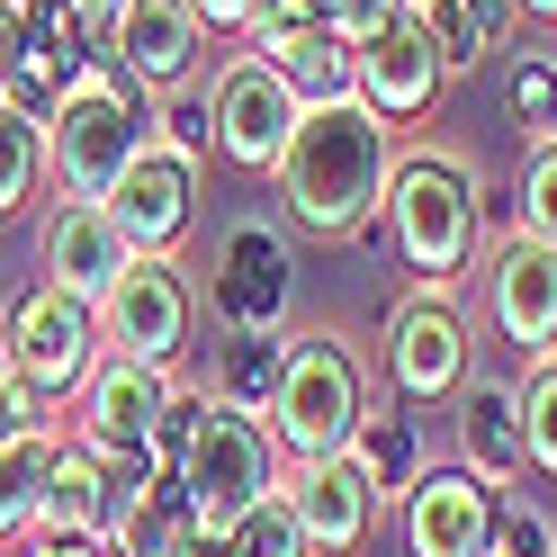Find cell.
I'll list each match as a JSON object with an SVG mask.
<instances>
[{"mask_svg": "<svg viewBox=\"0 0 557 557\" xmlns=\"http://www.w3.org/2000/svg\"><path fill=\"white\" fill-rule=\"evenodd\" d=\"M63 10H73V18L90 27V37H109V27H117V10H126V0H63Z\"/></svg>", "mask_w": 557, "mask_h": 557, "instance_id": "38", "label": "cell"}, {"mask_svg": "<svg viewBox=\"0 0 557 557\" xmlns=\"http://www.w3.org/2000/svg\"><path fill=\"white\" fill-rule=\"evenodd\" d=\"M495 485L468 468H423L413 495L396 504V540L405 557H495Z\"/></svg>", "mask_w": 557, "mask_h": 557, "instance_id": "13", "label": "cell"}, {"mask_svg": "<svg viewBox=\"0 0 557 557\" xmlns=\"http://www.w3.org/2000/svg\"><path fill=\"white\" fill-rule=\"evenodd\" d=\"M10 63H18V0H0V82H10Z\"/></svg>", "mask_w": 557, "mask_h": 557, "instance_id": "39", "label": "cell"}, {"mask_svg": "<svg viewBox=\"0 0 557 557\" xmlns=\"http://www.w3.org/2000/svg\"><path fill=\"white\" fill-rule=\"evenodd\" d=\"M278 369H288V342H278V333H234V342H225V369H216V387H207V396L261 413L270 387H278Z\"/></svg>", "mask_w": 557, "mask_h": 557, "instance_id": "25", "label": "cell"}, {"mask_svg": "<svg viewBox=\"0 0 557 557\" xmlns=\"http://www.w3.org/2000/svg\"><path fill=\"white\" fill-rule=\"evenodd\" d=\"M198 46H207V27H198L189 0H126L117 27L99 37V54L117 63V82L145 90L153 109L181 99V90H198Z\"/></svg>", "mask_w": 557, "mask_h": 557, "instance_id": "11", "label": "cell"}, {"mask_svg": "<svg viewBox=\"0 0 557 557\" xmlns=\"http://www.w3.org/2000/svg\"><path fill=\"white\" fill-rule=\"evenodd\" d=\"M0 360H10L37 396H82V377L109 360L99 342V306H82L73 288H18L10 297V324H0Z\"/></svg>", "mask_w": 557, "mask_h": 557, "instance_id": "6", "label": "cell"}, {"mask_svg": "<svg viewBox=\"0 0 557 557\" xmlns=\"http://www.w3.org/2000/svg\"><path fill=\"white\" fill-rule=\"evenodd\" d=\"M306 27H333V0H261L252 10V27H243V54H278L288 37H306Z\"/></svg>", "mask_w": 557, "mask_h": 557, "instance_id": "31", "label": "cell"}, {"mask_svg": "<svg viewBox=\"0 0 557 557\" xmlns=\"http://www.w3.org/2000/svg\"><path fill=\"white\" fill-rule=\"evenodd\" d=\"M171 405H181V377L171 369H145V360H99L82 377V441L90 449H109V459H153V441L171 423Z\"/></svg>", "mask_w": 557, "mask_h": 557, "instance_id": "12", "label": "cell"}, {"mask_svg": "<svg viewBox=\"0 0 557 557\" xmlns=\"http://www.w3.org/2000/svg\"><path fill=\"white\" fill-rule=\"evenodd\" d=\"M278 82L297 90V109H333V99H360V54L342 27H306V37H288L278 54H261Z\"/></svg>", "mask_w": 557, "mask_h": 557, "instance_id": "20", "label": "cell"}, {"mask_svg": "<svg viewBox=\"0 0 557 557\" xmlns=\"http://www.w3.org/2000/svg\"><path fill=\"white\" fill-rule=\"evenodd\" d=\"M198 99H207V153H225L234 171H261V181H270V162L288 153V135L306 117L297 90L261 54H225L216 82H198Z\"/></svg>", "mask_w": 557, "mask_h": 557, "instance_id": "8", "label": "cell"}, {"mask_svg": "<svg viewBox=\"0 0 557 557\" xmlns=\"http://www.w3.org/2000/svg\"><path fill=\"white\" fill-rule=\"evenodd\" d=\"M37 423H46V396L0 360V441H18V432H37Z\"/></svg>", "mask_w": 557, "mask_h": 557, "instance_id": "33", "label": "cell"}, {"mask_svg": "<svg viewBox=\"0 0 557 557\" xmlns=\"http://www.w3.org/2000/svg\"><path fill=\"white\" fill-rule=\"evenodd\" d=\"M189 324H198V288L171 252H135L117 270V288L99 297V342L117 360H145V369H181Z\"/></svg>", "mask_w": 557, "mask_h": 557, "instance_id": "7", "label": "cell"}, {"mask_svg": "<svg viewBox=\"0 0 557 557\" xmlns=\"http://www.w3.org/2000/svg\"><path fill=\"white\" fill-rule=\"evenodd\" d=\"M548 557H557V548H548Z\"/></svg>", "mask_w": 557, "mask_h": 557, "instance_id": "42", "label": "cell"}, {"mask_svg": "<svg viewBox=\"0 0 557 557\" xmlns=\"http://www.w3.org/2000/svg\"><path fill=\"white\" fill-rule=\"evenodd\" d=\"M189 10H198V27H252L261 0H189Z\"/></svg>", "mask_w": 557, "mask_h": 557, "instance_id": "37", "label": "cell"}, {"mask_svg": "<svg viewBox=\"0 0 557 557\" xmlns=\"http://www.w3.org/2000/svg\"><path fill=\"white\" fill-rule=\"evenodd\" d=\"M234 557H315V540H306V521H297V504H288V485H270V495L234 521Z\"/></svg>", "mask_w": 557, "mask_h": 557, "instance_id": "28", "label": "cell"}, {"mask_svg": "<svg viewBox=\"0 0 557 557\" xmlns=\"http://www.w3.org/2000/svg\"><path fill=\"white\" fill-rule=\"evenodd\" d=\"M288 297H297L288 225H270V216L225 225V243H216V278H207L216 324H225V333H278V324H288Z\"/></svg>", "mask_w": 557, "mask_h": 557, "instance_id": "10", "label": "cell"}, {"mask_svg": "<svg viewBox=\"0 0 557 557\" xmlns=\"http://www.w3.org/2000/svg\"><path fill=\"white\" fill-rule=\"evenodd\" d=\"M18 557H117L109 540H82V531H27Z\"/></svg>", "mask_w": 557, "mask_h": 557, "instance_id": "34", "label": "cell"}, {"mask_svg": "<svg viewBox=\"0 0 557 557\" xmlns=\"http://www.w3.org/2000/svg\"><path fill=\"white\" fill-rule=\"evenodd\" d=\"M181 557H234V540H225V531H198V540H189Z\"/></svg>", "mask_w": 557, "mask_h": 557, "instance_id": "40", "label": "cell"}, {"mask_svg": "<svg viewBox=\"0 0 557 557\" xmlns=\"http://www.w3.org/2000/svg\"><path fill=\"white\" fill-rule=\"evenodd\" d=\"M485 315L521 360H557V252L531 234H504L485 252Z\"/></svg>", "mask_w": 557, "mask_h": 557, "instance_id": "15", "label": "cell"}, {"mask_svg": "<svg viewBox=\"0 0 557 557\" xmlns=\"http://www.w3.org/2000/svg\"><path fill=\"white\" fill-rule=\"evenodd\" d=\"M377 405V377L360 369V351L342 333H306L288 342V369H278V387L261 405V423L278 441V459H333V449H351L360 413Z\"/></svg>", "mask_w": 557, "mask_h": 557, "instance_id": "5", "label": "cell"}, {"mask_svg": "<svg viewBox=\"0 0 557 557\" xmlns=\"http://www.w3.org/2000/svg\"><path fill=\"white\" fill-rule=\"evenodd\" d=\"M405 10H413V27H423V46H432V63H441L449 82L476 73V63L495 54V46H485V27L468 18V0H405Z\"/></svg>", "mask_w": 557, "mask_h": 557, "instance_id": "26", "label": "cell"}, {"mask_svg": "<svg viewBox=\"0 0 557 557\" xmlns=\"http://www.w3.org/2000/svg\"><path fill=\"white\" fill-rule=\"evenodd\" d=\"M153 468L181 476L198 531H234V521L278 485V441H270L261 413L181 387V405H171V423H162V441H153Z\"/></svg>", "mask_w": 557, "mask_h": 557, "instance_id": "2", "label": "cell"}, {"mask_svg": "<svg viewBox=\"0 0 557 557\" xmlns=\"http://www.w3.org/2000/svg\"><path fill=\"white\" fill-rule=\"evenodd\" d=\"M521 18H557V0H521Z\"/></svg>", "mask_w": 557, "mask_h": 557, "instance_id": "41", "label": "cell"}, {"mask_svg": "<svg viewBox=\"0 0 557 557\" xmlns=\"http://www.w3.org/2000/svg\"><path fill=\"white\" fill-rule=\"evenodd\" d=\"M198 162H207V153H189V145H171V135H153V145L117 171L109 216H117V234L135 243V252H171V243L189 234V216H198Z\"/></svg>", "mask_w": 557, "mask_h": 557, "instance_id": "14", "label": "cell"}, {"mask_svg": "<svg viewBox=\"0 0 557 557\" xmlns=\"http://www.w3.org/2000/svg\"><path fill=\"white\" fill-rule=\"evenodd\" d=\"M351 459H360V476L377 485V504H387V512L413 495V476L432 468V459H423V441H413V413H387V405H369V413H360Z\"/></svg>", "mask_w": 557, "mask_h": 557, "instance_id": "22", "label": "cell"}, {"mask_svg": "<svg viewBox=\"0 0 557 557\" xmlns=\"http://www.w3.org/2000/svg\"><path fill=\"white\" fill-rule=\"evenodd\" d=\"M504 117L531 135V145L557 135V54H512L504 63Z\"/></svg>", "mask_w": 557, "mask_h": 557, "instance_id": "27", "label": "cell"}, {"mask_svg": "<svg viewBox=\"0 0 557 557\" xmlns=\"http://www.w3.org/2000/svg\"><path fill=\"white\" fill-rule=\"evenodd\" d=\"M145 145H153V99L126 90L109 54H90L46 109V181L63 198H109Z\"/></svg>", "mask_w": 557, "mask_h": 557, "instance_id": "3", "label": "cell"}, {"mask_svg": "<svg viewBox=\"0 0 557 557\" xmlns=\"http://www.w3.org/2000/svg\"><path fill=\"white\" fill-rule=\"evenodd\" d=\"M521 459L540 485H557V360H531L521 377Z\"/></svg>", "mask_w": 557, "mask_h": 557, "instance_id": "29", "label": "cell"}, {"mask_svg": "<svg viewBox=\"0 0 557 557\" xmlns=\"http://www.w3.org/2000/svg\"><path fill=\"white\" fill-rule=\"evenodd\" d=\"M46 459H54V432H18V441H0V548L37 531V495H46Z\"/></svg>", "mask_w": 557, "mask_h": 557, "instance_id": "23", "label": "cell"}, {"mask_svg": "<svg viewBox=\"0 0 557 557\" xmlns=\"http://www.w3.org/2000/svg\"><path fill=\"white\" fill-rule=\"evenodd\" d=\"M288 504L306 521V540H315V557H351L377 540V521H387V504H377V485L360 476L351 449H333V459H297L288 468Z\"/></svg>", "mask_w": 557, "mask_h": 557, "instance_id": "17", "label": "cell"}, {"mask_svg": "<svg viewBox=\"0 0 557 557\" xmlns=\"http://www.w3.org/2000/svg\"><path fill=\"white\" fill-rule=\"evenodd\" d=\"M396 126L369 109V99H333V109H306L288 153L270 162V198L288 207L297 234L315 243H360L387 216V181H396Z\"/></svg>", "mask_w": 557, "mask_h": 557, "instance_id": "1", "label": "cell"}, {"mask_svg": "<svg viewBox=\"0 0 557 557\" xmlns=\"http://www.w3.org/2000/svg\"><path fill=\"white\" fill-rule=\"evenodd\" d=\"M351 54H360V99L387 126H405V117H423L432 99L449 90V73L432 63V46H423V27H413V10H396L387 27H369V37H351Z\"/></svg>", "mask_w": 557, "mask_h": 557, "instance_id": "18", "label": "cell"}, {"mask_svg": "<svg viewBox=\"0 0 557 557\" xmlns=\"http://www.w3.org/2000/svg\"><path fill=\"white\" fill-rule=\"evenodd\" d=\"M37 189H46V117L18 109V99H0V225Z\"/></svg>", "mask_w": 557, "mask_h": 557, "instance_id": "24", "label": "cell"}, {"mask_svg": "<svg viewBox=\"0 0 557 557\" xmlns=\"http://www.w3.org/2000/svg\"><path fill=\"white\" fill-rule=\"evenodd\" d=\"M468 360H476V342H468V315H459L449 288H413L387 315V351H377V369H387V387L405 405H449L468 387Z\"/></svg>", "mask_w": 557, "mask_h": 557, "instance_id": "9", "label": "cell"}, {"mask_svg": "<svg viewBox=\"0 0 557 557\" xmlns=\"http://www.w3.org/2000/svg\"><path fill=\"white\" fill-rule=\"evenodd\" d=\"M189 540H198V512H189V495H181V476H171V468L145 476V495H135L117 512V531H109L117 557H181Z\"/></svg>", "mask_w": 557, "mask_h": 557, "instance_id": "21", "label": "cell"}, {"mask_svg": "<svg viewBox=\"0 0 557 557\" xmlns=\"http://www.w3.org/2000/svg\"><path fill=\"white\" fill-rule=\"evenodd\" d=\"M459 468L485 476L495 495L531 476V459H521V387H504V377L459 387Z\"/></svg>", "mask_w": 557, "mask_h": 557, "instance_id": "19", "label": "cell"}, {"mask_svg": "<svg viewBox=\"0 0 557 557\" xmlns=\"http://www.w3.org/2000/svg\"><path fill=\"white\" fill-rule=\"evenodd\" d=\"M405 10V0H333V27H342V37H369V27H387Z\"/></svg>", "mask_w": 557, "mask_h": 557, "instance_id": "35", "label": "cell"}, {"mask_svg": "<svg viewBox=\"0 0 557 557\" xmlns=\"http://www.w3.org/2000/svg\"><path fill=\"white\" fill-rule=\"evenodd\" d=\"M476 162L459 153H405L396 181H387V243L396 261L413 270V288H459V278L476 270Z\"/></svg>", "mask_w": 557, "mask_h": 557, "instance_id": "4", "label": "cell"}, {"mask_svg": "<svg viewBox=\"0 0 557 557\" xmlns=\"http://www.w3.org/2000/svg\"><path fill=\"white\" fill-rule=\"evenodd\" d=\"M468 18L485 27V46H512V27H521V0H468Z\"/></svg>", "mask_w": 557, "mask_h": 557, "instance_id": "36", "label": "cell"}, {"mask_svg": "<svg viewBox=\"0 0 557 557\" xmlns=\"http://www.w3.org/2000/svg\"><path fill=\"white\" fill-rule=\"evenodd\" d=\"M126 261H135V243L117 234L109 198H54V207H46V225H37V270H46V288H73L82 306H99V297L117 288Z\"/></svg>", "mask_w": 557, "mask_h": 557, "instance_id": "16", "label": "cell"}, {"mask_svg": "<svg viewBox=\"0 0 557 557\" xmlns=\"http://www.w3.org/2000/svg\"><path fill=\"white\" fill-rule=\"evenodd\" d=\"M548 548H557V521H548L540 504L504 495V504H495V557H548Z\"/></svg>", "mask_w": 557, "mask_h": 557, "instance_id": "32", "label": "cell"}, {"mask_svg": "<svg viewBox=\"0 0 557 557\" xmlns=\"http://www.w3.org/2000/svg\"><path fill=\"white\" fill-rule=\"evenodd\" d=\"M512 234H531V243H548V252H557V135H548V145H531V162H521Z\"/></svg>", "mask_w": 557, "mask_h": 557, "instance_id": "30", "label": "cell"}]
</instances>
